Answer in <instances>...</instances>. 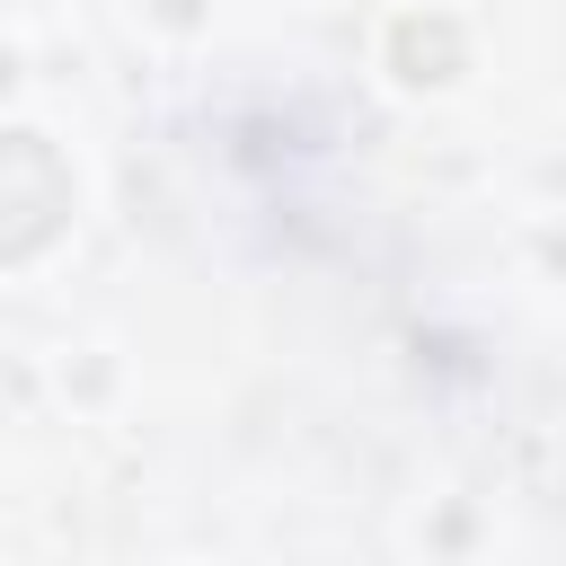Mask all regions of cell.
Masks as SVG:
<instances>
[{"label": "cell", "mask_w": 566, "mask_h": 566, "mask_svg": "<svg viewBox=\"0 0 566 566\" xmlns=\"http://www.w3.org/2000/svg\"><path fill=\"white\" fill-rule=\"evenodd\" d=\"M398 62H407V80H451V62H460L451 18H407L398 27Z\"/></svg>", "instance_id": "cell-2"}, {"label": "cell", "mask_w": 566, "mask_h": 566, "mask_svg": "<svg viewBox=\"0 0 566 566\" xmlns=\"http://www.w3.org/2000/svg\"><path fill=\"white\" fill-rule=\"evenodd\" d=\"M71 212V168L53 159L44 133H0V265L35 256Z\"/></svg>", "instance_id": "cell-1"}]
</instances>
